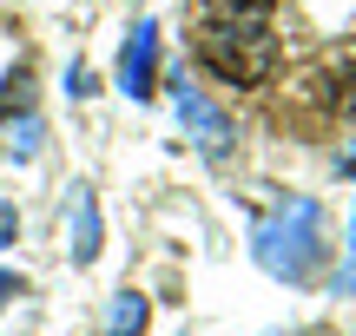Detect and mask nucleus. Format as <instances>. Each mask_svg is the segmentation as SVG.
Instances as JSON below:
<instances>
[{"label":"nucleus","instance_id":"ddd939ff","mask_svg":"<svg viewBox=\"0 0 356 336\" xmlns=\"http://www.w3.org/2000/svg\"><path fill=\"white\" fill-rule=\"evenodd\" d=\"M13 290H20V277H13V271H0V310H7V297H13Z\"/></svg>","mask_w":356,"mask_h":336},{"label":"nucleus","instance_id":"9d476101","mask_svg":"<svg viewBox=\"0 0 356 336\" xmlns=\"http://www.w3.org/2000/svg\"><path fill=\"white\" fill-rule=\"evenodd\" d=\"M13 152H20V158H33V152H40V126H26L20 139H13Z\"/></svg>","mask_w":356,"mask_h":336},{"label":"nucleus","instance_id":"9b49d317","mask_svg":"<svg viewBox=\"0 0 356 336\" xmlns=\"http://www.w3.org/2000/svg\"><path fill=\"white\" fill-rule=\"evenodd\" d=\"M13 231H20V218H13V205H0V244H13Z\"/></svg>","mask_w":356,"mask_h":336},{"label":"nucleus","instance_id":"423d86ee","mask_svg":"<svg viewBox=\"0 0 356 336\" xmlns=\"http://www.w3.org/2000/svg\"><path fill=\"white\" fill-rule=\"evenodd\" d=\"M277 0H204V20L211 26H264Z\"/></svg>","mask_w":356,"mask_h":336},{"label":"nucleus","instance_id":"f03ea898","mask_svg":"<svg viewBox=\"0 0 356 336\" xmlns=\"http://www.w3.org/2000/svg\"><path fill=\"white\" fill-rule=\"evenodd\" d=\"M198 53H204V66H211L218 79H231V86H264V79L277 73V33H270V20L264 26H211L204 20Z\"/></svg>","mask_w":356,"mask_h":336},{"label":"nucleus","instance_id":"7ed1b4c3","mask_svg":"<svg viewBox=\"0 0 356 336\" xmlns=\"http://www.w3.org/2000/svg\"><path fill=\"white\" fill-rule=\"evenodd\" d=\"M172 106H178V119H185V132L198 139V152H204V158H225V152H231V119L218 112V106L204 99L198 86L172 79Z\"/></svg>","mask_w":356,"mask_h":336},{"label":"nucleus","instance_id":"f8f14e48","mask_svg":"<svg viewBox=\"0 0 356 336\" xmlns=\"http://www.w3.org/2000/svg\"><path fill=\"white\" fill-rule=\"evenodd\" d=\"M337 290H356V244H350V264L337 271Z\"/></svg>","mask_w":356,"mask_h":336},{"label":"nucleus","instance_id":"6e6552de","mask_svg":"<svg viewBox=\"0 0 356 336\" xmlns=\"http://www.w3.org/2000/svg\"><path fill=\"white\" fill-rule=\"evenodd\" d=\"M113 336H145V297H139V290H119V303H113Z\"/></svg>","mask_w":356,"mask_h":336},{"label":"nucleus","instance_id":"20e7f679","mask_svg":"<svg viewBox=\"0 0 356 336\" xmlns=\"http://www.w3.org/2000/svg\"><path fill=\"white\" fill-rule=\"evenodd\" d=\"M152 79H159V26L139 20L126 33V53H119V86H126L132 99H152Z\"/></svg>","mask_w":356,"mask_h":336},{"label":"nucleus","instance_id":"4468645a","mask_svg":"<svg viewBox=\"0 0 356 336\" xmlns=\"http://www.w3.org/2000/svg\"><path fill=\"white\" fill-rule=\"evenodd\" d=\"M337 171H356V152H343V165H337Z\"/></svg>","mask_w":356,"mask_h":336},{"label":"nucleus","instance_id":"0eeeda50","mask_svg":"<svg viewBox=\"0 0 356 336\" xmlns=\"http://www.w3.org/2000/svg\"><path fill=\"white\" fill-rule=\"evenodd\" d=\"M26 106H33V73H26V66H13L7 86H0V119H20Z\"/></svg>","mask_w":356,"mask_h":336},{"label":"nucleus","instance_id":"1a4fd4ad","mask_svg":"<svg viewBox=\"0 0 356 336\" xmlns=\"http://www.w3.org/2000/svg\"><path fill=\"white\" fill-rule=\"evenodd\" d=\"M330 106H337V112H350V119H356V66L343 73V92H330Z\"/></svg>","mask_w":356,"mask_h":336},{"label":"nucleus","instance_id":"f257e3e1","mask_svg":"<svg viewBox=\"0 0 356 336\" xmlns=\"http://www.w3.org/2000/svg\"><path fill=\"white\" fill-rule=\"evenodd\" d=\"M257 264L284 284H304L323 264V211L317 198H291L270 224H257Z\"/></svg>","mask_w":356,"mask_h":336},{"label":"nucleus","instance_id":"39448f33","mask_svg":"<svg viewBox=\"0 0 356 336\" xmlns=\"http://www.w3.org/2000/svg\"><path fill=\"white\" fill-rule=\"evenodd\" d=\"M92 258H99V205L79 185L73 192V264H92Z\"/></svg>","mask_w":356,"mask_h":336}]
</instances>
